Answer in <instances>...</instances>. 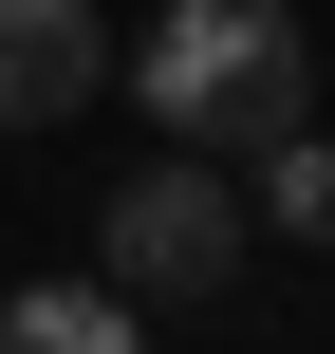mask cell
Returning a JSON list of instances; mask_svg holds the SVG:
<instances>
[{
    "instance_id": "cell-2",
    "label": "cell",
    "mask_w": 335,
    "mask_h": 354,
    "mask_svg": "<svg viewBox=\"0 0 335 354\" xmlns=\"http://www.w3.org/2000/svg\"><path fill=\"white\" fill-rule=\"evenodd\" d=\"M242 243H261V205H242V168H224V149H149V168L93 205V261H112L149 317H205V299L242 280Z\"/></svg>"
},
{
    "instance_id": "cell-5",
    "label": "cell",
    "mask_w": 335,
    "mask_h": 354,
    "mask_svg": "<svg viewBox=\"0 0 335 354\" xmlns=\"http://www.w3.org/2000/svg\"><path fill=\"white\" fill-rule=\"evenodd\" d=\"M261 224H280V243H335V131H317V112L261 149Z\"/></svg>"
},
{
    "instance_id": "cell-1",
    "label": "cell",
    "mask_w": 335,
    "mask_h": 354,
    "mask_svg": "<svg viewBox=\"0 0 335 354\" xmlns=\"http://www.w3.org/2000/svg\"><path fill=\"white\" fill-rule=\"evenodd\" d=\"M112 93H131L168 149H224V168H261V149L317 112V37H298V0H168V19L112 56Z\"/></svg>"
},
{
    "instance_id": "cell-4",
    "label": "cell",
    "mask_w": 335,
    "mask_h": 354,
    "mask_svg": "<svg viewBox=\"0 0 335 354\" xmlns=\"http://www.w3.org/2000/svg\"><path fill=\"white\" fill-rule=\"evenodd\" d=\"M131 336H149V299H131L112 261H93V280H19V299H0V354H131Z\"/></svg>"
},
{
    "instance_id": "cell-3",
    "label": "cell",
    "mask_w": 335,
    "mask_h": 354,
    "mask_svg": "<svg viewBox=\"0 0 335 354\" xmlns=\"http://www.w3.org/2000/svg\"><path fill=\"white\" fill-rule=\"evenodd\" d=\"M112 93V19L93 0H0V131H75Z\"/></svg>"
}]
</instances>
